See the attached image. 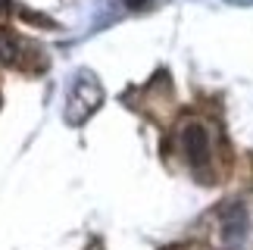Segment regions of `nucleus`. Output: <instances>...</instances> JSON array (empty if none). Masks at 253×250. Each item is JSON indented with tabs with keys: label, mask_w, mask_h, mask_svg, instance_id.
Returning a JSON list of instances; mask_svg holds the SVG:
<instances>
[{
	"label": "nucleus",
	"mask_w": 253,
	"mask_h": 250,
	"mask_svg": "<svg viewBox=\"0 0 253 250\" xmlns=\"http://www.w3.org/2000/svg\"><path fill=\"white\" fill-rule=\"evenodd\" d=\"M178 144L184 160H188V169L200 181H212V175H216V169H212V134L207 125L188 122L178 134Z\"/></svg>",
	"instance_id": "f257e3e1"
},
{
	"label": "nucleus",
	"mask_w": 253,
	"mask_h": 250,
	"mask_svg": "<svg viewBox=\"0 0 253 250\" xmlns=\"http://www.w3.org/2000/svg\"><path fill=\"white\" fill-rule=\"evenodd\" d=\"M169 250H210V247H200V244H175Z\"/></svg>",
	"instance_id": "f03ea898"
},
{
	"label": "nucleus",
	"mask_w": 253,
	"mask_h": 250,
	"mask_svg": "<svg viewBox=\"0 0 253 250\" xmlns=\"http://www.w3.org/2000/svg\"><path fill=\"white\" fill-rule=\"evenodd\" d=\"M144 3V0H128V6H141Z\"/></svg>",
	"instance_id": "7ed1b4c3"
}]
</instances>
